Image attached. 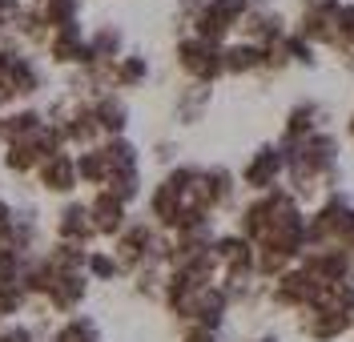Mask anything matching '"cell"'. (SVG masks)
<instances>
[{
    "label": "cell",
    "mask_w": 354,
    "mask_h": 342,
    "mask_svg": "<svg viewBox=\"0 0 354 342\" xmlns=\"http://www.w3.org/2000/svg\"><path fill=\"white\" fill-rule=\"evenodd\" d=\"M77 161V182H109V165H105V158H101V149H85Z\"/></svg>",
    "instance_id": "8992f818"
},
{
    "label": "cell",
    "mask_w": 354,
    "mask_h": 342,
    "mask_svg": "<svg viewBox=\"0 0 354 342\" xmlns=\"http://www.w3.org/2000/svg\"><path fill=\"white\" fill-rule=\"evenodd\" d=\"M141 77H145V61H141V57H125V61L117 65V81H125V85L141 81Z\"/></svg>",
    "instance_id": "9c48e42d"
},
{
    "label": "cell",
    "mask_w": 354,
    "mask_h": 342,
    "mask_svg": "<svg viewBox=\"0 0 354 342\" xmlns=\"http://www.w3.org/2000/svg\"><path fill=\"white\" fill-rule=\"evenodd\" d=\"M88 222H93V229L97 234H117L121 229V222H125V205L117 202L113 193H97L93 198V205H88Z\"/></svg>",
    "instance_id": "3957f363"
},
{
    "label": "cell",
    "mask_w": 354,
    "mask_h": 342,
    "mask_svg": "<svg viewBox=\"0 0 354 342\" xmlns=\"http://www.w3.org/2000/svg\"><path fill=\"white\" fill-rule=\"evenodd\" d=\"M37 169H41V185L48 193H73L77 189V161L68 158V153L44 158Z\"/></svg>",
    "instance_id": "6da1fadb"
},
{
    "label": "cell",
    "mask_w": 354,
    "mask_h": 342,
    "mask_svg": "<svg viewBox=\"0 0 354 342\" xmlns=\"http://www.w3.org/2000/svg\"><path fill=\"white\" fill-rule=\"evenodd\" d=\"M4 165H8L12 173H28V169L41 165V153H37L28 141H8V145H4Z\"/></svg>",
    "instance_id": "5b68a950"
},
{
    "label": "cell",
    "mask_w": 354,
    "mask_h": 342,
    "mask_svg": "<svg viewBox=\"0 0 354 342\" xmlns=\"http://www.w3.org/2000/svg\"><path fill=\"white\" fill-rule=\"evenodd\" d=\"M17 8H21L17 0H0V17H8V12H17Z\"/></svg>",
    "instance_id": "7c38bea8"
},
{
    "label": "cell",
    "mask_w": 354,
    "mask_h": 342,
    "mask_svg": "<svg viewBox=\"0 0 354 342\" xmlns=\"http://www.w3.org/2000/svg\"><path fill=\"white\" fill-rule=\"evenodd\" d=\"M8 97H12V89H8V85H4V77H0V105H4Z\"/></svg>",
    "instance_id": "4fadbf2b"
},
{
    "label": "cell",
    "mask_w": 354,
    "mask_h": 342,
    "mask_svg": "<svg viewBox=\"0 0 354 342\" xmlns=\"http://www.w3.org/2000/svg\"><path fill=\"white\" fill-rule=\"evenodd\" d=\"M93 117H97V125H105L109 133H121V129H125V117H129V113H125V105H117L113 97H105V101L93 109Z\"/></svg>",
    "instance_id": "52a82bcc"
},
{
    "label": "cell",
    "mask_w": 354,
    "mask_h": 342,
    "mask_svg": "<svg viewBox=\"0 0 354 342\" xmlns=\"http://www.w3.org/2000/svg\"><path fill=\"white\" fill-rule=\"evenodd\" d=\"M85 270L88 274H97L101 282H109V278H117V258H109V254H88V262H85Z\"/></svg>",
    "instance_id": "ba28073f"
},
{
    "label": "cell",
    "mask_w": 354,
    "mask_h": 342,
    "mask_svg": "<svg viewBox=\"0 0 354 342\" xmlns=\"http://www.w3.org/2000/svg\"><path fill=\"white\" fill-rule=\"evenodd\" d=\"M4 28H8V24H4V17H0V37H4Z\"/></svg>",
    "instance_id": "5bb4252c"
},
{
    "label": "cell",
    "mask_w": 354,
    "mask_h": 342,
    "mask_svg": "<svg viewBox=\"0 0 354 342\" xmlns=\"http://www.w3.org/2000/svg\"><path fill=\"white\" fill-rule=\"evenodd\" d=\"M185 342H214V339H209V330H194V334H185Z\"/></svg>",
    "instance_id": "8fae6325"
},
{
    "label": "cell",
    "mask_w": 354,
    "mask_h": 342,
    "mask_svg": "<svg viewBox=\"0 0 354 342\" xmlns=\"http://www.w3.org/2000/svg\"><path fill=\"white\" fill-rule=\"evenodd\" d=\"M48 302H53V310H73L81 298H85V278L81 274H61L57 270V278H53V286H48Z\"/></svg>",
    "instance_id": "277c9868"
},
{
    "label": "cell",
    "mask_w": 354,
    "mask_h": 342,
    "mask_svg": "<svg viewBox=\"0 0 354 342\" xmlns=\"http://www.w3.org/2000/svg\"><path fill=\"white\" fill-rule=\"evenodd\" d=\"M12 218H17V209L0 198V246H4V242H8V234H12Z\"/></svg>",
    "instance_id": "30bf717a"
},
{
    "label": "cell",
    "mask_w": 354,
    "mask_h": 342,
    "mask_svg": "<svg viewBox=\"0 0 354 342\" xmlns=\"http://www.w3.org/2000/svg\"><path fill=\"white\" fill-rule=\"evenodd\" d=\"M93 234H97V229L88 222V205L73 202V205L61 209V218H57V238H61V242H81V246H85Z\"/></svg>",
    "instance_id": "7a4b0ae2"
}]
</instances>
